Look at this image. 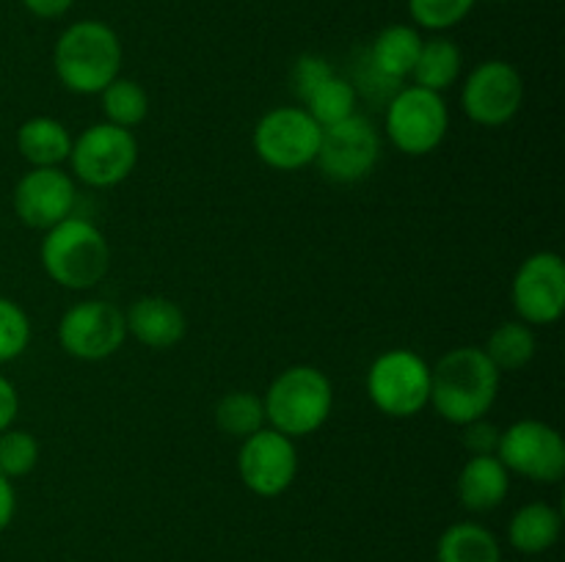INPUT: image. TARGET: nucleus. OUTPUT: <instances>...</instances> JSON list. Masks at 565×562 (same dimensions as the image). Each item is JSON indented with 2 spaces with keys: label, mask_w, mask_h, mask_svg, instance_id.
<instances>
[{
  "label": "nucleus",
  "mask_w": 565,
  "mask_h": 562,
  "mask_svg": "<svg viewBox=\"0 0 565 562\" xmlns=\"http://www.w3.org/2000/svg\"><path fill=\"white\" fill-rule=\"evenodd\" d=\"M500 369L483 347H452L430 367V402L445 422L463 424L483 419L500 395Z\"/></svg>",
  "instance_id": "f257e3e1"
},
{
  "label": "nucleus",
  "mask_w": 565,
  "mask_h": 562,
  "mask_svg": "<svg viewBox=\"0 0 565 562\" xmlns=\"http://www.w3.org/2000/svg\"><path fill=\"white\" fill-rule=\"evenodd\" d=\"M125 50L119 33L99 20H77L53 47V69L75 94H99L121 72Z\"/></svg>",
  "instance_id": "f03ea898"
},
{
  "label": "nucleus",
  "mask_w": 565,
  "mask_h": 562,
  "mask_svg": "<svg viewBox=\"0 0 565 562\" xmlns=\"http://www.w3.org/2000/svg\"><path fill=\"white\" fill-rule=\"evenodd\" d=\"M265 422L290 439L312 435L329 422L334 408L331 380L312 364H296L274 378L263 397Z\"/></svg>",
  "instance_id": "7ed1b4c3"
},
{
  "label": "nucleus",
  "mask_w": 565,
  "mask_h": 562,
  "mask_svg": "<svg viewBox=\"0 0 565 562\" xmlns=\"http://www.w3.org/2000/svg\"><path fill=\"white\" fill-rule=\"evenodd\" d=\"M39 257L44 273L66 290H92L110 268V248L105 235L92 220L75 215L44 231Z\"/></svg>",
  "instance_id": "20e7f679"
},
{
  "label": "nucleus",
  "mask_w": 565,
  "mask_h": 562,
  "mask_svg": "<svg viewBox=\"0 0 565 562\" xmlns=\"http://www.w3.org/2000/svg\"><path fill=\"white\" fill-rule=\"evenodd\" d=\"M367 397L384 417H417L430 402V364L408 347L381 353L367 369Z\"/></svg>",
  "instance_id": "39448f33"
},
{
  "label": "nucleus",
  "mask_w": 565,
  "mask_h": 562,
  "mask_svg": "<svg viewBox=\"0 0 565 562\" xmlns=\"http://www.w3.org/2000/svg\"><path fill=\"white\" fill-rule=\"evenodd\" d=\"M450 130V110L441 94L423 86H403L386 105V132L397 152L425 158L436 152Z\"/></svg>",
  "instance_id": "423d86ee"
},
{
  "label": "nucleus",
  "mask_w": 565,
  "mask_h": 562,
  "mask_svg": "<svg viewBox=\"0 0 565 562\" xmlns=\"http://www.w3.org/2000/svg\"><path fill=\"white\" fill-rule=\"evenodd\" d=\"M138 163V141L125 127L99 125L86 127L72 141L70 165L75 180L88 187H114L132 174Z\"/></svg>",
  "instance_id": "0eeeda50"
},
{
  "label": "nucleus",
  "mask_w": 565,
  "mask_h": 562,
  "mask_svg": "<svg viewBox=\"0 0 565 562\" xmlns=\"http://www.w3.org/2000/svg\"><path fill=\"white\" fill-rule=\"evenodd\" d=\"M323 127L298 105L274 108L254 127V152L268 169L298 171L318 158Z\"/></svg>",
  "instance_id": "6e6552de"
},
{
  "label": "nucleus",
  "mask_w": 565,
  "mask_h": 562,
  "mask_svg": "<svg viewBox=\"0 0 565 562\" xmlns=\"http://www.w3.org/2000/svg\"><path fill=\"white\" fill-rule=\"evenodd\" d=\"M497 457L511 474L539 485L561 483L565 474V441L561 430L541 419H522L502 430Z\"/></svg>",
  "instance_id": "1a4fd4ad"
},
{
  "label": "nucleus",
  "mask_w": 565,
  "mask_h": 562,
  "mask_svg": "<svg viewBox=\"0 0 565 562\" xmlns=\"http://www.w3.org/2000/svg\"><path fill=\"white\" fill-rule=\"evenodd\" d=\"M524 77L511 61L489 58L469 72L461 88L463 114L480 127H502L522 110Z\"/></svg>",
  "instance_id": "9d476101"
},
{
  "label": "nucleus",
  "mask_w": 565,
  "mask_h": 562,
  "mask_svg": "<svg viewBox=\"0 0 565 562\" xmlns=\"http://www.w3.org/2000/svg\"><path fill=\"white\" fill-rule=\"evenodd\" d=\"M127 339L125 312L110 301H81L64 312L58 323V342L72 358L103 361L114 356Z\"/></svg>",
  "instance_id": "9b49d317"
},
{
  "label": "nucleus",
  "mask_w": 565,
  "mask_h": 562,
  "mask_svg": "<svg viewBox=\"0 0 565 562\" xmlns=\"http://www.w3.org/2000/svg\"><path fill=\"white\" fill-rule=\"evenodd\" d=\"M379 158V130H375L364 116L353 114L351 119L323 127L315 165H318L320 174L329 176V180L351 185V182H362L364 176L373 174Z\"/></svg>",
  "instance_id": "f8f14e48"
},
{
  "label": "nucleus",
  "mask_w": 565,
  "mask_h": 562,
  "mask_svg": "<svg viewBox=\"0 0 565 562\" xmlns=\"http://www.w3.org/2000/svg\"><path fill=\"white\" fill-rule=\"evenodd\" d=\"M511 301L522 323H557L565 312V262L561 253H530L513 275Z\"/></svg>",
  "instance_id": "ddd939ff"
},
{
  "label": "nucleus",
  "mask_w": 565,
  "mask_h": 562,
  "mask_svg": "<svg viewBox=\"0 0 565 562\" xmlns=\"http://www.w3.org/2000/svg\"><path fill=\"white\" fill-rule=\"evenodd\" d=\"M237 472L243 485L263 499L281 496L298 474L296 439L274 428H263L243 439L237 452Z\"/></svg>",
  "instance_id": "4468645a"
},
{
  "label": "nucleus",
  "mask_w": 565,
  "mask_h": 562,
  "mask_svg": "<svg viewBox=\"0 0 565 562\" xmlns=\"http://www.w3.org/2000/svg\"><path fill=\"white\" fill-rule=\"evenodd\" d=\"M17 218L31 229H53L55 224L66 220L77 204L75 176L66 174L61 165L53 169H31L20 176L14 193H11Z\"/></svg>",
  "instance_id": "2eb2a0df"
},
{
  "label": "nucleus",
  "mask_w": 565,
  "mask_h": 562,
  "mask_svg": "<svg viewBox=\"0 0 565 562\" xmlns=\"http://www.w3.org/2000/svg\"><path fill=\"white\" fill-rule=\"evenodd\" d=\"M127 334L136 336L149 350H169L185 339L188 320L180 303L163 295H143L132 301L125 314Z\"/></svg>",
  "instance_id": "dca6fc26"
},
{
  "label": "nucleus",
  "mask_w": 565,
  "mask_h": 562,
  "mask_svg": "<svg viewBox=\"0 0 565 562\" xmlns=\"http://www.w3.org/2000/svg\"><path fill=\"white\" fill-rule=\"evenodd\" d=\"M423 36L412 25H386L379 36L373 39L367 50L370 75L379 77L381 86L401 88L406 77H412L414 64L419 58Z\"/></svg>",
  "instance_id": "f3484780"
},
{
  "label": "nucleus",
  "mask_w": 565,
  "mask_h": 562,
  "mask_svg": "<svg viewBox=\"0 0 565 562\" xmlns=\"http://www.w3.org/2000/svg\"><path fill=\"white\" fill-rule=\"evenodd\" d=\"M511 490V472L497 455H469L456 479L458 501L469 512H491Z\"/></svg>",
  "instance_id": "a211bd4d"
},
{
  "label": "nucleus",
  "mask_w": 565,
  "mask_h": 562,
  "mask_svg": "<svg viewBox=\"0 0 565 562\" xmlns=\"http://www.w3.org/2000/svg\"><path fill=\"white\" fill-rule=\"evenodd\" d=\"M17 149L31 169H53L70 160L72 136L53 116H31L17 130Z\"/></svg>",
  "instance_id": "6ab92c4d"
},
{
  "label": "nucleus",
  "mask_w": 565,
  "mask_h": 562,
  "mask_svg": "<svg viewBox=\"0 0 565 562\" xmlns=\"http://www.w3.org/2000/svg\"><path fill=\"white\" fill-rule=\"evenodd\" d=\"M563 529L561 510L546 501H530L513 512L508 523V540L522 554H544L557 543Z\"/></svg>",
  "instance_id": "aec40b11"
},
{
  "label": "nucleus",
  "mask_w": 565,
  "mask_h": 562,
  "mask_svg": "<svg viewBox=\"0 0 565 562\" xmlns=\"http://www.w3.org/2000/svg\"><path fill=\"white\" fill-rule=\"evenodd\" d=\"M436 562H502L500 540L483 523H450L436 543Z\"/></svg>",
  "instance_id": "412c9836"
},
{
  "label": "nucleus",
  "mask_w": 565,
  "mask_h": 562,
  "mask_svg": "<svg viewBox=\"0 0 565 562\" xmlns=\"http://www.w3.org/2000/svg\"><path fill=\"white\" fill-rule=\"evenodd\" d=\"M463 55L452 39L447 36H430L423 39V47H419V58L414 64V86L430 88V91L441 94L445 88H450L452 83L461 75Z\"/></svg>",
  "instance_id": "4be33fe9"
},
{
  "label": "nucleus",
  "mask_w": 565,
  "mask_h": 562,
  "mask_svg": "<svg viewBox=\"0 0 565 562\" xmlns=\"http://www.w3.org/2000/svg\"><path fill=\"white\" fill-rule=\"evenodd\" d=\"M486 356L491 358L497 369H524L535 356V334L522 320H508L491 331L486 342Z\"/></svg>",
  "instance_id": "5701e85b"
},
{
  "label": "nucleus",
  "mask_w": 565,
  "mask_h": 562,
  "mask_svg": "<svg viewBox=\"0 0 565 562\" xmlns=\"http://www.w3.org/2000/svg\"><path fill=\"white\" fill-rule=\"evenodd\" d=\"M307 105V114L318 121L320 127H331L337 121H345L356 114L359 105V91L351 80H345L342 75H331L303 99Z\"/></svg>",
  "instance_id": "b1692460"
},
{
  "label": "nucleus",
  "mask_w": 565,
  "mask_h": 562,
  "mask_svg": "<svg viewBox=\"0 0 565 562\" xmlns=\"http://www.w3.org/2000/svg\"><path fill=\"white\" fill-rule=\"evenodd\" d=\"M213 417L221 433L243 441L265 428L263 397L252 395V391H230L218 400Z\"/></svg>",
  "instance_id": "393cba45"
},
{
  "label": "nucleus",
  "mask_w": 565,
  "mask_h": 562,
  "mask_svg": "<svg viewBox=\"0 0 565 562\" xmlns=\"http://www.w3.org/2000/svg\"><path fill=\"white\" fill-rule=\"evenodd\" d=\"M99 99H103V114L108 125L132 130V127H138L149 116L147 91L136 80H130V77H116L114 83H108L99 91Z\"/></svg>",
  "instance_id": "a878e982"
},
{
  "label": "nucleus",
  "mask_w": 565,
  "mask_h": 562,
  "mask_svg": "<svg viewBox=\"0 0 565 562\" xmlns=\"http://www.w3.org/2000/svg\"><path fill=\"white\" fill-rule=\"evenodd\" d=\"M39 463V441L28 430L9 428L0 433V474L6 479H20L31 474Z\"/></svg>",
  "instance_id": "bb28decb"
},
{
  "label": "nucleus",
  "mask_w": 565,
  "mask_h": 562,
  "mask_svg": "<svg viewBox=\"0 0 565 562\" xmlns=\"http://www.w3.org/2000/svg\"><path fill=\"white\" fill-rule=\"evenodd\" d=\"M478 0H408V14L419 28L441 33L461 25Z\"/></svg>",
  "instance_id": "cd10ccee"
},
{
  "label": "nucleus",
  "mask_w": 565,
  "mask_h": 562,
  "mask_svg": "<svg viewBox=\"0 0 565 562\" xmlns=\"http://www.w3.org/2000/svg\"><path fill=\"white\" fill-rule=\"evenodd\" d=\"M31 345V320L25 309L0 295V364L20 358Z\"/></svg>",
  "instance_id": "c85d7f7f"
},
{
  "label": "nucleus",
  "mask_w": 565,
  "mask_h": 562,
  "mask_svg": "<svg viewBox=\"0 0 565 562\" xmlns=\"http://www.w3.org/2000/svg\"><path fill=\"white\" fill-rule=\"evenodd\" d=\"M331 75H334V66H331L323 55H301V58H296V64H292L290 69L292 94H296V99L303 102V99Z\"/></svg>",
  "instance_id": "c756f323"
},
{
  "label": "nucleus",
  "mask_w": 565,
  "mask_h": 562,
  "mask_svg": "<svg viewBox=\"0 0 565 562\" xmlns=\"http://www.w3.org/2000/svg\"><path fill=\"white\" fill-rule=\"evenodd\" d=\"M500 435L502 430L491 424L486 417L463 424V446L469 450V455H497Z\"/></svg>",
  "instance_id": "7c9ffc66"
},
{
  "label": "nucleus",
  "mask_w": 565,
  "mask_h": 562,
  "mask_svg": "<svg viewBox=\"0 0 565 562\" xmlns=\"http://www.w3.org/2000/svg\"><path fill=\"white\" fill-rule=\"evenodd\" d=\"M17 413H20V395H17L14 383L0 375V433L14 428Z\"/></svg>",
  "instance_id": "2f4dec72"
},
{
  "label": "nucleus",
  "mask_w": 565,
  "mask_h": 562,
  "mask_svg": "<svg viewBox=\"0 0 565 562\" xmlns=\"http://www.w3.org/2000/svg\"><path fill=\"white\" fill-rule=\"evenodd\" d=\"M72 3L75 0H22V6L33 17H42V20H58V17H64L72 9Z\"/></svg>",
  "instance_id": "473e14b6"
},
{
  "label": "nucleus",
  "mask_w": 565,
  "mask_h": 562,
  "mask_svg": "<svg viewBox=\"0 0 565 562\" xmlns=\"http://www.w3.org/2000/svg\"><path fill=\"white\" fill-rule=\"evenodd\" d=\"M14 512H17L14 485H11V479H6L3 474H0V532L9 529V523L14 521Z\"/></svg>",
  "instance_id": "72a5a7b5"
}]
</instances>
